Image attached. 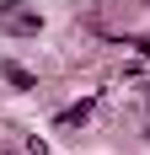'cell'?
I'll list each match as a JSON object with an SVG mask.
<instances>
[{"label":"cell","instance_id":"3957f363","mask_svg":"<svg viewBox=\"0 0 150 155\" xmlns=\"http://www.w3.org/2000/svg\"><path fill=\"white\" fill-rule=\"evenodd\" d=\"M0 75L11 80L16 91H38V80H32V70H22V64H16V59H5V64H0Z\"/></svg>","mask_w":150,"mask_h":155},{"label":"cell","instance_id":"277c9868","mask_svg":"<svg viewBox=\"0 0 150 155\" xmlns=\"http://www.w3.org/2000/svg\"><path fill=\"white\" fill-rule=\"evenodd\" d=\"M139 54H145V64H150V43H139Z\"/></svg>","mask_w":150,"mask_h":155},{"label":"cell","instance_id":"6da1fadb","mask_svg":"<svg viewBox=\"0 0 150 155\" xmlns=\"http://www.w3.org/2000/svg\"><path fill=\"white\" fill-rule=\"evenodd\" d=\"M0 32L5 38H38L43 32V11L22 5V0H0Z\"/></svg>","mask_w":150,"mask_h":155},{"label":"cell","instance_id":"7a4b0ae2","mask_svg":"<svg viewBox=\"0 0 150 155\" xmlns=\"http://www.w3.org/2000/svg\"><path fill=\"white\" fill-rule=\"evenodd\" d=\"M91 112H97V96H86V102H75V107H64L59 112V128H80L91 118Z\"/></svg>","mask_w":150,"mask_h":155}]
</instances>
